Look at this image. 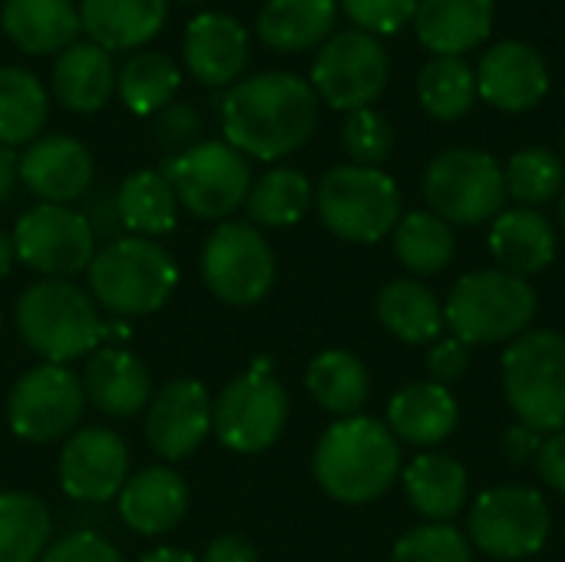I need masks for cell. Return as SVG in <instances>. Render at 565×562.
I'll list each match as a JSON object with an SVG mask.
<instances>
[{
  "label": "cell",
  "mask_w": 565,
  "mask_h": 562,
  "mask_svg": "<svg viewBox=\"0 0 565 562\" xmlns=\"http://www.w3.org/2000/svg\"><path fill=\"white\" fill-rule=\"evenodd\" d=\"M225 142L252 159H281L318 129V93L295 73L238 79L222 99Z\"/></svg>",
  "instance_id": "obj_1"
},
{
  "label": "cell",
  "mask_w": 565,
  "mask_h": 562,
  "mask_svg": "<svg viewBox=\"0 0 565 562\" xmlns=\"http://www.w3.org/2000/svg\"><path fill=\"white\" fill-rule=\"evenodd\" d=\"M315 477L341 503H371L401 477V447L374 417H341L315 447Z\"/></svg>",
  "instance_id": "obj_2"
},
{
  "label": "cell",
  "mask_w": 565,
  "mask_h": 562,
  "mask_svg": "<svg viewBox=\"0 0 565 562\" xmlns=\"http://www.w3.org/2000/svg\"><path fill=\"white\" fill-rule=\"evenodd\" d=\"M17 331L46 364H70L99 348L106 325L93 298L63 278L30 285L17 301Z\"/></svg>",
  "instance_id": "obj_3"
},
{
  "label": "cell",
  "mask_w": 565,
  "mask_h": 562,
  "mask_svg": "<svg viewBox=\"0 0 565 562\" xmlns=\"http://www.w3.org/2000/svg\"><path fill=\"white\" fill-rule=\"evenodd\" d=\"M86 272L96 301L126 318L159 311L179 285L172 255L159 242L139 235H119L116 242L103 245Z\"/></svg>",
  "instance_id": "obj_4"
},
{
  "label": "cell",
  "mask_w": 565,
  "mask_h": 562,
  "mask_svg": "<svg viewBox=\"0 0 565 562\" xmlns=\"http://www.w3.org/2000/svg\"><path fill=\"white\" fill-rule=\"evenodd\" d=\"M536 318V291L526 278L503 268L463 275L444 305V321L467 348L497 344L523 335Z\"/></svg>",
  "instance_id": "obj_5"
},
{
  "label": "cell",
  "mask_w": 565,
  "mask_h": 562,
  "mask_svg": "<svg viewBox=\"0 0 565 562\" xmlns=\"http://www.w3.org/2000/svg\"><path fill=\"white\" fill-rule=\"evenodd\" d=\"M503 391L520 424L536 434L565 431V335H520L503 354Z\"/></svg>",
  "instance_id": "obj_6"
},
{
  "label": "cell",
  "mask_w": 565,
  "mask_h": 562,
  "mask_svg": "<svg viewBox=\"0 0 565 562\" xmlns=\"http://www.w3.org/2000/svg\"><path fill=\"white\" fill-rule=\"evenodd\" d=\"M318 215L344 242H381L401 222V189L371 166H338L318 185Z\"/></svg>",
  "instance_id": "obj_7"
},
{
  "label": "cell",
  "mask_w": 565,
  "mask_h": 562,
  "mask_svg": "<svg viewBox=\"0 0 565 562\" xmlns=\"http://www.w3.org/2000/svg\"><path fill=\"white\" fill-rule=\"evenodd\" d=\"M424 195L447 225H483L503 212L507 179L490 152L447 149L427 166Z\"/></svg>",
  "instance_id": "obj_8"
},
{
  "label": "cell",
  "mask_w": 565,
  "mask_h": 562,
  "mask_svg": "<svg viewBox=\"0 0 565 562\" xmlns=\"http://www.w3.org/2000/svg\"><path fill=\"white\" fill-rule=\"evenodd\" d=\"M175 189L179 205H185L199 219H225L232 215L252 189L248 159L228 142H195L192 149L169 156L159 169Z\"/></svg>",
  "instance_id": "obj_9"
},
{
  "label": "cell",
  "mask_w": 565,
  "mask_h": 562,
  "mask_svg": "<svg viewBox=\"0 0 565 562\" xmlns=\"http://www.w3.org/2000/svg\"><path fill=\"white\" fill-rule=\"evenodd\" d=\"M288 421V394L268 368H252L225 384L212 404V431L235 454H262Z\"/></svg>",
  "instance_id": "obj_10"
},
{
  "label": "cell",
  "mask_w": 565,
  "mask_h": 562,
  "mask_svg": "<svg viewBox=\"0 0 565 562\" xmlns=\"http://www.w3.org/2000/svg\"><path fill=\"white\" fill-rule=\"evenodd\" d=\"M391 60L377 36L364 30H344L318 46L311 66V89L331 109H364L387 86Z\"/></svg>",
  "instance_id": "obj_11"
},
{
  "label": "cell",
  "mask_w": 565,
  "mask_h": 562,
  "mask_svg": "<svg viewBox=\"0 0 565 562\" xmlns=\"http://www.w3.org/2000/svg\"><path fill=\"white\" fill-rule=\"evenodd\" d=\"M467 533L493 560H526L546 547L550 507L530 487H497L473 503Z\"/></svg>",
  "instance_id": "obj_12"
},
{
  "label": "cell",
  "mask_w": 565,
  "mask_h": 562,
  "mask_svg": "<svg viewBox=\"0 0 565 562\" xmlns=\"http://www.w3.org/2000/svg\"><path fill=\"white\" fill-rule=\"evenodd\" d=\"M202 278L225 305H255L271 291L275 252L248 222H222L202 248Z\"/></svg>",
  "instance_id": "obj_13"
},
{
  "label": "cell",
  "mask_w": 565,
  "mask_h": 562,
  "mask_svg": "<svg viewBox=\"0 0 565 562\" xmlns=\"http://www.w3.org/2000/svg\"><path fill=\"white\" fill-rule=\"evenodd\" d=\"M13 252L17 258L46 275V278H73L89 268L96 255V235L83 212L70 205L40 202L26 215L17 219L13 229Z\"/></svg>",
  "instance_id": "obj_14"
},
{
  "label": "cell",
  "mask_w": 565,
  "mask_h": 562,
  "mask_svg": "<svg viewBox=\"0 0 565 562\" xmlns=\"http://www.w3.org/2000/svg\"><path fill=\"white\" fill-rule=\"evenodd\" d=\"M86 407L83 381L66 364H40L26 371L7 401V421L30 444H53L79 424Z\"/></svg>",
  "instance_id": "obj_15"
},
{
  "label": "cell",
  "mask_w": 565,
  "mask_h": 562,
  "mask_svg": "<svg viewBox=\"0 0 565 562\" xmlns=\"http://www.w3.org/2000/svg\"><path fill=\"white\" fill-rule=\"evenodd\" d=\"M129 480V450L106 427L76 431L60 454V487L70 500L106 503Z\"/></svg>",
  "instance_id": "obj_16"
},
{
  "label": "cell",
  "mask_w": 565,
  "mask_h": 562,
  "mask_svg": "<svg viewBox=\"0 0 565 562\" xmlns=\"http://www.w3.org/2000/svg\"><path fill=\"white\" fill-rule=\"evenodd\" d=\"M212 431V397L205 384L182 378L169 381L149 401L146 441L162 460L192 457Z\"/></svg>",
  "instance_id": "obj_17"
},
{
  "label": "cell",
  "mask_w": 565,
  "mask_h": 562,
  "mask_svg": "<svg viewBox=\"0 0 565 562\" xmlns=\"http://www.w3.org/2000/svg\"><path fill=\"white\" fill-rule=\"evenodd\" d=\"M550 93V66L543 53L523 40L490 46L477 70V96L503 113H526Z\"/></svg>",
  "instance_id": "obj_18"
},
{
  "label": "cell",
  "mask_w": 565,
  "mask_h": 562,
  "mask_svg": "<svg viewBox=\"0 0 565 562\" xmlns=\"http://www.w3.org/2000/svg\"><path fill=\"white\" fill-rule=\"evenodd\" d=\"M17 176L36 199L50 205H66L89 192L93 156L73 136H43L33 139L17 159Z\"/></svg>",
  "instance_id": "obj_19"
},
{
  "label": "cell",
  "mask_w": 565,
  "mask_h": 562,
  "mask_svg": "<svg viewBox=\"0 0 565 562\" xmlns=\"http://www.w3.org/2000/svg\"><path fill=\"white\" fill-rule=\"evenodd\" d=\"M185 70L209 89L235 86L248 63V33L245 26L218 10L199 13L185 26L182 40Z\"/></svg>",
  "instance_id": "obj_20"
},
{
  "label": "cell",
  "mask_w": 565,
  "mask_h": 562,
  "mask_svg": "<svg viewBox=\"0 0 565 562\" xmlns=\"http://www.w3.org/2000/svg\"><path fill=\"white\" fill-rule=\"evenodd\" d=\"M86 401L109 417H132L152 401V378L146 364L122 348H96L83 371Z\"/></svg>",
  "instance_id": "obj_21"
},
{
  "label": "cell",
  "mask_w": 565,
  "mask_h": 562,
  "mask_svg": "<svg viewBox=\"0 0 565 562\" xmlns=\"http://www.w3.org/2000/svg\"><path fill=\"white\" fill-rule=\"evenodd\" d=\"M189 510L185 480L169 467H146L129 477L119 490V517L142 537L169 533Z\"/></svg>",
  "instance_id": "obj_22"
},
{
  "label": "cell",
  "mask_w": 565,
  "mask_h": 562,
  "mask_svg": "<svg viewBox=\"0 0 565 562\" xmlns=\"http://www.w3.org/2000/svg\"><path fill=\"white\" fill-rule=\"evenodd\" d=\"M414 30L434 56H463L490 36L493 0H420Z\"/></svg>",
  "instance_id": "obj_23"
},
{
  "label": "cell",
  "mask_w": 565,
  "mask_h": 562,
  "mask_svg": "<svg viewBox=\"0 0 565 562\" xmlns=\"http://www.w3.org/2000/svg\"><path fill=\"white\" fill-rule=\"evenodd\" d=\"M490 252L497 265L516 278L546 272L556 258V232L536 209H507L490 225Z\"/></svg>",
  "instance_id": "obj_24"
},
{
  "label": "cell",
  "mask_w": 565,
  "mask_h": 562,
  "mask_svg": "<svg viewBox=\"0 0 565 562\" xmlns=\"http://www.w3.org/2000/svg\"><path fill=\"white\" fill-rule=\"evenodd\" d=\"M457 421H460V411H457L454 394L434 381L407 384L387 404L391 434L417 447L444 444L457 431Z\"/></svg>",
  "instance_id": "obj_25"
},
{
  "label": "cell",
  "mask_w": 565,
  "mask_h": 562,
  "mask_svg": "<svg viewBox=\"0 0 565 562\" xmlns=\"http://www.w3.org/2000/svg\"><path fill=\"white\" fill-rule=\"evenodd\" d=\"M3 33L23 53H63L79 36V10L73 0H3Z\"/></svg>",
  "instance_id": "obj_26"
},
{
  "label": "cell",
  "mask_w": 565,
  "mask_h": 562,
  "mask_svg": "<svg viewBox=\"0 0 565 562\" xmlns=\"http://www.w3.org/2000/svg\"><path fill=\"white\" fill-rule=\"evenodd\" d=\"M166 13L169 0H79V26L106 53L149 43Z\"/></svg>",
  "instance_id": "obj_27"
},
{
  "label": "cell",
  "mask_w": 565,
  "mask_h": 562,
  "mask_svg": "<svg viewBox=\"0 0 565 562\" xmlns=\"http://www.w3.org/2000/svg\"><path fill=\"white\" fill-rule=\"evenodd\" d=\"M116 86L113 60L93 40L70 43L53 63V96L73 113H96Z\"/></svg>",
  "instance_id": "obj_28"
},
{
  "label": "cell",
  "mask_w": 565,
  "mask_h": 562,
  "mask_svg": "<svg viewBox=\"0 0 565 562\" xmlns=\"http://www.w3.org/2000/svg\"><path fill=\"white\" fill-rule=\"evenodd\" d=\"M334 20V0H265L255 30L278 53H305L331 36Z\"/></svg>",
  "instance_id": "obj_29"
},
{
  "label": "cell",
  "mask_w": 565,
  "mask_h": 562,
  "mask_svg": "<svg viewBox=\"0 0 565 562\" xmlns=\"http://www.w3.org/2000/svg\"><path fill=\"white\" fill-rule=\"evenodd\" d=\"M404 490L417 513H424L430 523H447L463 510L470 484L460 460L447 454H420L404 470Z\"/></svg>",
  "instance_id": "obj_30"
},
{
  "label": "cell",
  "mask_w": 565,
  "mask_h": 562,
  "mask_svg": "<svg viewBox=\"0 0 565 562\" xmlns=\"http://www.w3.org/2000/svg\"><path fill=\"white\" fill-rule=\"evenodd\" d=\"M377 318L394 338L407 344H434L447 325L444 305L437 301V295L414 278H397L381 288Z\"/></svg>",
  "instance_id": "obj_31"
},
{
  "label": "cell",
  "mask_w": 565,
  "mask_h": 562,
  "mask_svg": "<svg viewBox=\"0 0 565 562\" xmlns=\"http://www.w3.org/2000/svg\"><path fill=\"white\" fill-rule=\"evenodd\" d=\"M119 199V219L122 229L139 238H156L175 229L179 219V199L169 179L159 169H142L122 179L116 189Z\"/></svg>",
  "instance_id": "obj_32"
},
{
  "label": "cell",
  "mask_w": 565,
  "mask_h": 562,
  "mask_svg": "<svg viewBox=\"0 0 565 562\" xmlns=\"http://www.w3.org/2000/svg\"><path fill=\"white\" fill-rule=\"evenodd\" d=\"M50 116L43 83L23 66H0V146L33 142Z\"/></svg>",
  "instance_id": "obj_33"
},
{
  "label": "cell",
  "mask_w": 565,
  "mask_h": 562,
  "mask_svg": "<svg viewBox=\"0 0 565 562\" xmlns=\"http://www.w3.org/2000/svg\"><path fill=\"white\" fill-rule=\"evenodd\" d=\"M308 391L324 411L354 417L371 394V378L351 351H324L308 368Z\"/></svg>",
  "instance_id": "obj_34"
},
{
  "label": "cell",
  "mask_w": 565,
  "mask_h": 562,
  "mask_svg": "<svg viewBox=\"0 0 565 562\" xmlns=\"http://www.w3.org/2000/svg\"><path fill=\"white\" fill-rule=\"evenodd\" d=\"M179 83H182V70L175 66V60L156 50L132 53L116 79L122 106L136 116H156L159 109H166L179 93Z\"/></svg>",
  "instance_id": "obj_35"
},
{
  "label": "cell",
  "mask_w": 565,
  "mask_h": 562,
  "mask_svg": "<svg viewBox=\"0 0 565 562\" xmlns=\"http://www.w3.org/2000/svg\"><path fill=\"white\" fill-rule=\"evenodd\" d=\"M53 520L30 494H0V562H40L50 547Z\"/></svg>",
  "instance_id": "obj_36"
},
{
  "label": "cell",
  "mask_w": 565,
  "mask_h": 562,
  "mask_svg": "<svg viewBox=\"0 0 565 562\" xmlns=\"http://www.w3.org/2000/svg\"><path fill=\"white\" fill-rule=\"evenodd\" d=\"M394 252L401 265L411 268L414 275H440L454 262L457 238L440 215L411 212L401 215V222L394 225Z\"/></svg>",
  "instance_id": "obj_37"
},
{
  "label": "cell",
  "mask_w": 565,
  "mask_h": 562,
  "mask_svg": "<svg viewBox=\"0 0 565 562\" xmlns=\"http://www.w3.org/2000/svg\"><path fill=\"white\" fill-rule=\"evenodd\" d=\"M245 205L258 225H268V229L295 225L311 209V182L298 169H288V166L271 169L258 182H252Z\"/></svg>",
  "instance_id": "obj_38"
},
{
  "label": "cell",
  "mask_w": 565,
  "mask_h": 562,
  "mask_svg": "<svg viewBox=\"0 0 565 562\" xmlns=\"http://www.w3.org/2000/svg\"><path fill=\"white\" fill-rule=\"evenodd\" d=\"M417 96L427 116L454 123L470 113L477 99V76L460 56H434L417 79Z\"/></svg>",
  "instance_id": "obj_39"
},
{
  "label": "cell",
  "mask_w": 565,
  "mask_h": 562,
  "mask_svg": "<svg viewBox=\"0 0 565 562\" xmlns=\"http://www.w3.org/2000/svg\"><path fill=\"white\" fill-rule=\"evenodd\" d=\"M503 179H507V195L523 202V209H536L563 195L565 162L550 149L530 146L507 162Z\"/></svg>",
  "instance_id": "obj_40"
},
{
  "label": "cell",
  "mask_w": 565,
  "mask_h": 562,
  "mask_svg": "<svg viewBox=\"0 0 565 562\" xmlns=\"http://www.w3.org/2000/svg\"><path fill=\"white\" fill-rule=\"evenodd\" d=\"M391 562H473V550L450 523H427L397 540Z\"/></svg>",
  "instance_id": "obj_41"
},
{
  "label": "cell",
  "mask_w": 565,
  "mask_h": 562,
  "mask_svg": "<svg viewBox=\"0 0 565 562\" xmlns=\"http://www.w3.org/2000/svg\"><path fill=\"white\" fill-rule=\"evenodd\" d=\"M341 142H344L348 156L354 159V166L377 169V162H384L394 149V129L377 109L364 106V109L348 113L344 129H341Z\"/></svg>",
  "instance_id": "obj_42"
},
{
  "label": "cell",
  "mask_w": 565,
  "mask_h": 562,
  "mask_svg": "<svg viewBox=\"0 0 565 562\" xmlns=\"http://www.w3.org/2000/svg\"><path fill=\"white\" fill-rule=\"evenodd\" d=\"M420 0H341L344 13L358 23V30L377 36V33H397L404 30L414 13H417Z\"/></svg>",
  "instance_id": "obj_43"
},
{
  "label": "cell",
  "mask_w": 565,
  "mask_h": 562,
  "mask_svg": "<svg viewBox=\"0 0 565 562\" xmlns=\"http://www.w3.org/2000/svg\"><path fill=\"white\" fill-rule=\"evenodd\" d=\"M199 132H202V116L189 103H169L166 109L152 116V139L169 156L192 149L199 142Z\"/></svg>",
  "instance_id": "obj_44"
},
{
  "label": "cell",
  "mask_w": 565,
  "mask_h": 562,
  "mask_svg": "<svg viewBox=\"0 0 565 562\" xmlns=\"http://www.w3.org/2000/svg\"><path fill=\"white\" fill-rule=\"evenodd\" d=\"M40 562H122L113 543H106L99 533H66L60 537L53 547H46V553Z\"/></svg>",
  "instance_id": "obj_45"
},
{
  "label": "cell",
  "mask_w": 565,
  "mask_h": 562,
  "mask_svg": "<svg viewBox=\"0 0 565 562\" xmlns=\"http://www.w3.org/2000/svg\"><path fill=\"white\" fill-rule=\"evenodd\" d=\"M470 364V348L460 341V338H444V341H434L430 354H427V368H430V381L434 384H454L463 378Z\"/></svg>",
  "instance_id": "obj_46"
},
{
  "label": "cell",
  "mask_w": 565,
  "mask_h": 562,
  "mask_svg": "<svg viewBox=\"0 0 565 562\" xmlns=\"http://www.w3.org/2000/svg\"><path fill=\"white\" fill-rule=\"evenodd\" d=\"M93 235L96 238H109L116 242L119 232H122V219H119V199H116V189H103L89 199V209L83 212Z\"/></svg>",
  "instance_id": "obj_47"
},
{
  "label": "cell",
  "mask_w": 565,
  "mask_h": 562,
  "mask_svg": "<svg viewBox=\"0 0 565 562\" xmlns=\"http://www.w3.org/2000/svg\"><path fill=\"white\" fill-rule=\"evenodd\" d=\"M536 464H540L543 480H546L556 494H563L565 497V431L553 434L550 441H543Z\"/></svg>",
  "instance_id": "obj_48"
},
{
  "label": "cell",
  "mask_w": 565,
  "mask_h": 562,
  "mask_svg": "<svg viewBox=\"0 0 565 562\" xmlns=\"http://www.w3.org/2000/svg\"><path fill=\"white\" fill-rule=\"evenodd\" d=\"M199 562H262V560H258V550H255L245 537H238V533H225V537H218V540H212V543H209L205 556H202Z\"/></svg>",
  "instance_id": "obj_49"
},
{
  "label": "cell",
  "mask_w": 565,
  "mask_h": 562,
  "mask_svg": "<svg viewBox=\"0 0 565 562\" xmlns=\"http://www.w3.org/2000/svg\"><path fill=\"white\" fill-rule=\"evenodd\" d=\"M540 447H543V434H536L526 424L510 427L507 437H503V450H507L510 464H526L530 457H540Z\"/></svg>",
  "instance_id": "obj_50"
},
{
  "label": "cell",
  "mask_w": 565,
  "mask_h": 562,
  "mask_svg": "<svg viewBox=\"0 0 565 562\" xmlns=\"http://www.w3.org/2000/svg\"><path fill=\"white\" fill-rule=\"evenodd\" d=\"M17 182V159L7 146H0V202L13 192Z\"/></svg>",
  "instance_id": "obj_51"
},
{
  "label": "cell",
  "mask_w": 565,
  "mask_h": 562,
  "mask_svg": "<svg viewBox=\"0 0 565 562\" xmlns=\"http://www.w3.org/2000/svg\"><path fill=\"white\" fill-rule=\"evenodd\" d=\"M139 562H199L192 553H185V550H172V547H159V550H152V553H146Z\"/></svg>",
  "instance_id": "obj_52"
},
{
  "label": "cell",
  "mask_w": 565,
  "mask_h": 562,
  "mask_svg": "<svg viewBox=\"0 0 565 562\" xmlns=\"http://www.w3.org/2000/svg\"><path fill=\"white\" fill-rule=\"evenodd\" d=\"M13 258H17V252H13V238L0 232V278H3L7 272H10Z\"/></svg>",
  "instance_id": "obj_53"
},
{
  "label": "cell",
  "mask_w": 565,
  "mask_h": 562,
  "mask_svg": "<svg viewBox=\"0 0 565 562\" xmlns=\"http://www.w3.org/2000/svg\"><path fill=\"white\" fill-rule=\"evenodd\" d=\"M559 215H563V229H565V189H563V202H559Z\"/></svg>",
  "instance_id": "obj_54"
},
{
  "label": "cell",
  "mask_w": 565,
  "mask_h": 562,
  "mask_svg": "<svg viewBox=\"0 0 565 562\" xmlns=\"http://www.w3.org/2000/svg\"><path fill=\"white\" fill-rule=\"evenodd\" d=\"M182 3H192V0H182Z\"/></svg>",
  "instance_id": "obj_55"
}]
</instances>
